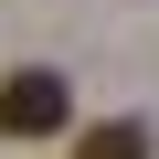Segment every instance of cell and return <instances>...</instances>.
Instances as JSON below:
<instances>
[{"mask_svg":"<svg viewBox=\"0 0 159 159\" xmlns=\"http://www.w3.org/2000/svg\"><path fill=\"white\" fill-rule=\"evenodd\" d=\"M148 148H159V127H148V117H106V127L74 138V159H148Z\"/></svg>","mask_w":159,"mask_h":159,"instance_id":"2","label":"cell"},{"mask_svg":"<svg viewBox=\"0 0 159 159\" xmlns=\"http://www.w3.org/2000/svg\"><path fill=\"white\" fill-rule=\"evenodd\" d=\"M74 127V85L53 64H21V74H0V138H64Z\"/></svg>","mask_w":159,"mask_h":159,"instance_id":"1","label":"cell"}]
</instances>
